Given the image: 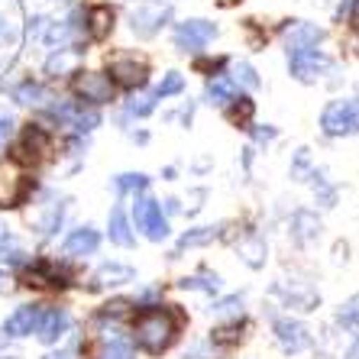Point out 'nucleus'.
I'll list each match as a JSON object with an SVG mask.
<instances>
[{"mask_svg":"<svg viewBox=\"0 0 359 359\" xmlns=\"http://www.w3.org/2000/svg\"><path fill=\"white\" fill-rule=\"evenodd\" d=\"M52 117L68 123V126H75L81 133H88V130H94V126L100 123L97 110H84L81 104H59V107H52Z\"/></svg>","mask_w":359,"mask_h":359,"instance_id":"ddd939ff","label":"nucleus"},{"mask_svg":"<svg viewBox=\"0 0 359 359\" xmlns=\"http://www.w3.org/2000/svg\"><path fill=\"white\" fill-rule=\"evenodd\" d=\"M346 359H359V337H356V343H353L350 350H346Z\"/></svg>","mask_w":359,"mask_h":359,"instance_id":"4c0bfd02","label":"nucleus"},{"mask_svg":"<svg viewBox=\"0 0 359 359\" xmlns=\"http://www.w3.org/2000/svg\"><path fill=\"white\" fill-rule=\"evenodd\" d=\"M146 184H149V178L140 175V172H136V175H120V178H117V191H120V194H126V191H142Z\"/></svg>","mask_w":359,"mask_h":359,"instance_id":"2f4dec72","label":"nucleus"},{"mask_svg":"<svg viewBox=\"0 0 359 359\" xmlns=\"http://www.w3.org/2000/svg\"><path fill=\"white\" fill-rule=\"evenodd\" d=\"M136 272L130 266H123V262H104V266L94 272L91 278V288L97 292V288H110V285H123V282H133Z\"/></svg>","mask_w":359,"mask_h":359,"instance_id":"dca6fc26","label":"nucleus"},{"mask_svg":"<svg viewBox=\"0 0 359 359\" xmlns=\"http://www.w3.org/2000/svg\"><path fill=\"white\" fill-rule=\"evenodd\" d=\"M39 314H42V311L36 308V304H23V308H17L7 320H4V334H7V337H26V334H33L36 324H39Z\"/></svg>","mask_w":359,"mask_h":359,"instance_id":"2eb2a0df","label":"nucleus"},{"mask_svg":"<svg viewBox=\"0 0 359 359\" xmlns=\"http://www.w3.org/2000/svg\"><path fill=\"white\" fill-rule=\"evenodd\" d=\"M152 107H156V91L133 97L126 104V114H130V117H146V114H152Z\"/></svg>","mask_w":359,"mask_h":359,"instance_id":"c85d7f7f","label":"nucleus"},{"mask_svg":"<svg viewBox=\"0 0 359 359\" xmlns=\"http://www.w3.org/2000/svg\"><path fill=\"white\" fill-rule=\"evenodd\" d=\"M288 68H292V75L298 81H318L320 75L330 72V59L318 49H298L288 52Z\"/></svg>","mask_w":359,"mask_h":359,"instance_id":"423d86ee","label":"nucleus"},{"mask_svg":"<svg viewBox=\"0 0 359 359\" xmlns=\"http://www.w3.org/2000/svg\"><path fill=\"white\" fill-rule=\"evenodd\" d=\"M318 42H324V29L314 23H292L285 29V46H288V52L314 49Z\"/></svg>","mask_w":359,"mask_h":359,"instance_id":"4468645a","label":"nucleus"},{"mask_svg":"<svg viewBox=\"0 0 359 359\" xmlns=\"http://www.w3.org/2000/svg\"><path fill=\"white\" fill-rule=\"evenodd\" d=\"M184 88V78L178 75V72H168L165 75V81L156 88V97H172V94H178Z\"/></svg>","mask_w":359,"mask_h":359,"instance_id":"7c9ffc66","label":"nucleus"},{"mask_svg":"<svg viewBox=\"0 0 359 359\" xmlns=\"http://www.w3.org/2000/svg\"><path fill=\"white\" fill-rule=\"evenodd\" d=\"M42 359H78L75 350H55V353H46Z\"/></svg>","mask_w":359,"mask_h":359,"instance_id":"f704fd0d","label":"nucleus"},{"mask_svg":"<svg viewBox=\"0 0 359 359\" xmlns=\"http://www.w3.org/2000/svg\"><path fill=\"white\" fill-rule=\"evenodd\" d=\"M320 130H324L327 136H353V133H359V97L327 104V110L320 114Z\"/></svg>","mask_w":359,"mask_h":359,"instance_id":"f03ea898","label":"nucleus"},{"mask_svg":"<svg viewBox=\"0 0 359 359\" xmlns=\"http://www.w3.org/2000/svg\"><path fill=\"white\" fill-rule=\"evenodd\" d=\"M7 240H10V236H7V226L0 224V250H4V243H7Z\"/></svg>","mask_w":359,"mask_h":359,"instance_id":"58836bf2","label":"nucleus"},{"mask_svg":"<svg viewBox=\"0 0 359 359\" xmlns=\"http://www.w3.org/2000/svg\"><path fill=\"white\" fill-rule=\"evenodd\" d=\"M29 188L33 184L17 168V162H0V208H20Z\"/></svg>","mask_w":359,"mask_h":359,"instance_id":"39448f33","label":"nucleus"},{"mask_svg":"<svg viewBox=\"0 0 359 359\" xmlns=\"http://www.w3.org/2000/svg\"><path fill=\"white\" fill-rule=\"evenodd\" d=\"M107 233H110V243H117V246H123V250H130V246L136 243L133 230H130V220H126V214H123V208H114V210H110Z\"/></svg>","mask_w":359,"mask_h":359,"instance_id":"aec40b11","label":"nucleus"},{"mask_svg":"<svg viewBox=\"0 0 359 359\" xmlns=\"http://www.w3.org/2000/svg\"><path fill=\"white\" fill-rule=\"evenodd\" d=\"M52 152V140L49 133L42 130V126H26L23 136L17 140V146H13V162H26V165H39L46 156Z\"/></svg>","mask_w":359,"mask_h":359,"instance_id":"7ed1b4c3","label":"nucleus"},{"mask_svg":"<svg viewBox=\"0 0 359 359\" xmlns=\"http://www.w3.org/2000/svg\"><path fill=\"white\" fill-rule=\"evenodd\" d=\"M272 136H276V130H272V126H269V130H256V140H259V142H269Z\"/></svg>","mask_w":359,"mask_h":359,"instance_id":"e433bc0d","label":"nucleus"},{"mask_svg":"<svg viewBox=\"0 0 359 359\" xmlns=\"http://www.w3.org/2000/svg\"><path fill=\"white\" fill-rule=\"evenodd\" d=\"M68 327H72V318H68V311L52 308V311H42V314H39L36 334H39L42 343H59L62 337H65Z\"/></svg>","mask_w":359,"mask_h":359,"instance_id":"f8f14e48","label":"nucleus"},{"mask_svg":"<svg viewBox=\"0 0 359 359\" xmlns=\"http://www.w3.org/2000/svg\"><path fill=\"white\" fill-rule=\"evenodd\" d=\"M62 214H65L62 201H49V204H46V214H42V217H29V220L36 224V230H39L42 236H49V233H55V230H59Z\"/></svg>","mask_w":359,"mask_h":359,"instance_id":"4be33fe9","label":"nucleus"},{"mask_svg":"<svg viewBox=\"0 0 359 359\" xmlns=\"http://www.w3.org/2000/svg\"><path fill=\"white\" fill-rule=\"evenodd\" d=\"M240 81L243 88H259V75H256V68L246 65V62H240V65L233 68V84Z\"/></svg>","mask_w":359,"mask_h":359,"instance_id":"c756f323","label":"nucleus"},{"mask_svg":"<svg viewBox=\"0 0 359 359\" xmlns=\"http://www.w3.org/2000/svg\"><path fill=\"white\" fill-rule=\"evenodd\" d=\"M0 359H17V356H0Z\"/></svg>","mask_w":359,"mask_h":359,"instance_id":"a19ab883","label":"nucleus"},{"mask_svg":"<svg viewBox=\"0 0 359 359\" xmlns=\"http://www.w3.org/2000/svg\"><path fill=\"white\" fill-rule=\"evenodd\" d=\"M276 340L285 353H304L311 346V330L301 320H292V318H278L276 320Z\"/></svg>","mask_w":359,"mask_h":359,"instance_id":"9b49d317","label":"nucleus"},{"mask_svg":"<svg viewBox=\"0 0 359 359\" xmlns=\"http://www.w3.org/2000/svg\"><path fill=\"white\" fill-rule=\"evenodd\" d=\"M182 288H204V292H217L220 288V282H217V276L214 278H182Z\"/></svg>","mask_w":359,"mask_h":359,"instance_id":"473e14b6","label":"nucleus"},{"mask_svg":"<svg viewBox=\"0 0 359 359\" xmlns=\"http://www.w3.org/2000/svg\"><path fill=\"white\" fill-rule=\"evenodd\" d=\"M240 256L250 262L252 269H259L262 262H266V243H262L259 236H250V240H243V243H240Z\"/></svg>","mask_w":359,"mask_h":359,"instance_id":"b1692460","label":"nucleus"},{"mask_svg":"<svg viewBox=\"0 0 359 359\" xmlns=\"http://www.w3.org/2000/svg\"><path fill=\"white\" fill-rule=\"evenodd\" d=\"M114 29V10L110 7H94L88 13V36L91 39H104Z\"/></svg>","mask_w":359,"mask_h":359,"instance_id":"412c9836","label":"nucleus"},{"mask_svg":"<svg viewBox=\"0 0 359 359\" xmlns=\"http://www.w3.org/2000/svg\"><path fill=\"white\" fill-rule=\"evenodd\" d=\"M208 100L217 104V107H230L236 100V84L230 75H214L208 81Z\"/></svg>","mask_w":359,"mask_h":359,"instance_id":"6ab92c4d","label":"nucleus"},{"mask_svg":"<svg viewBox=\"0 0 359 359\" xmlns=\"http://www.w3.org/2000/svg\"><path fill=\"white\" fill-rule=\"evenodd\" d=\"M318 233H320L318 214H311V210H298V214L292 217V236H294V243L308 246L311 240H318Z\"/></svg>","mask_w":359,"mask_h":359,"instance_id":"a211bd4d","label":"nucleus"},{"mask_svg":"<svg viewBox=\"0 0 359 359\" xmlns=\"http://www.w3.org/2000/svg\"><path fill=\"white\" fill-rule=\"evenodd\" d=\"M172 17L168 4H159V0H149V4H140L136 10H130V29H133L140 39H149L162 29V23Z\"/></svg>","mask_w":359,"mask_h":359,"instance_id":"20e7f679","label":"nucleus"},{"mask_svg":"<svg viewBox=\"0 0 359 359\" xmlns=\"http://www.w3.org/2000/svg\"><path fill=\"white\" fill-rule=\"evenodd\" d=\"M217 233H220V226H198V230H188V233L178 240L175 256H178L182 250H191V246H204V243H210Z\"/></svg>","mask_w":359,"mask_h":359,"instance_id":"5701e85b","label":"nucleus"},{"mask_svg":"<svg viewBox=\"0 0 359 359\" xmlns=\"http://www.w3.org/2000/svg\"><path fill=\"white\" fill-rule=\"evenodd\" d=\"M100 246V236L94 226H81V230H75V233L65 240V256H91V252H97Z\"/></svg>","mask_w":359,"mask_h":359,"instance_id":"f3484780","label":"nucleus"},{"mask_svg":"<svg viewBox=\"0 0 359 359\" xmlns=\"http://www.w3.org/2000/svg\"><path fill=\"white\" fill-rule=\"evenodd\" d=\"M72 91L88 104H107V100H114V81L107 75H97V72H78L72 81Z\"/></svg>","mask_w":359,"mask_h":359,"instance_id":"6e6552de","label":"nucleus"},{"mask_svg":"<svg viewBox=\"0 0 359 359\" xmlns=\"http://www.w3.org/2000/svg\"><path fill=\"white\" fill-rule=\"evenodd\" d=\"M220 7H236V4H243V0H217Z\"/></svg>","mask_w":359,"mask_h":359,"instance_id":"ea45409f","label":"nucleus"},{"mask_svg":"<svg viewBox=\"0 0 359 359\" xmlns=\"http://www.w3.org/2000/svg\"><path fill=\"white\" fill-rule=\"evenodd\" d=\"M100 359H136V353L126 340H110L107 346L100 350Z\"/></svg>","mask_w":359,"mask_h":359,"instance_id":"cd10ccee","label":"nucleus"},{"mask_svg":"<svg viewBox=\"0 0 359 359\" xmlns=\"http://www.w3.org/2000/svg\"><path fill=\"white\" fill-rule=\"evenodd\" d=\"M110 75L123 88H142L149 78V65H146V59H136V55H117L110 62Z\"/></svg>","mask_w":359,"mask_h":359,"instance_id":"9d476101","label":"nucleus"},{"mask_svg":"<svg viewBox=\"0 0 359 359\" xmlns=\"http://www.w3.org/2000/svg\"><path fill=\"white\" fill-rule=\"evenodd\" d=\"M136 226L149 236L152 243H162L168 236V220L162 217V204L152 198L136 201Z\"/></svg>","mask_w":359,"mask_h":359,"instance_id":"1a4fd4ad","label":"nucleus"},{"mask_svg":"<svg viewBox=\"0 0 359 359\" xmlns=\"http://www.w3.org/2000/svg\"><path fill=\"white\" fill-rule=\"evenodd\" d=\"M236 330H240V324L217 327V330L210 334V343H214V346H220V350H226V346H233V343L243 340V334H236Z\"/></svg>","mask_w":359,"mask_h":359,"instance_id":"a878e982","label":"nucleus"},{"mask_svg":"<svg viewBox=\"0 0 359 359\" xmlns=\"http://www.w3.org/2000/svg\"><path fill=\"white\" fill-rule=\"evenodd\" d=\"M350 23L359 29V0H353V4H350Z\"/></svg>","mask_w":359,"mask_h":359,"instance_id":"c9c22d12","label":"nucleus"},{"mask_svg":"<svg viewBox=\"0 0 359 359\" xmlns=\"http://www.w3.org/2000/svg\"><path fill=\"white\" fill-rule=\"evenodd\" d=\"M337 324H340L343 330H359V298H350L337 311Z\"/></svg>","mask_w":359,"mask_h":359,"instance_id":"393cba45","label":"nucleus"},{"mask_svg":"<svg viewBox=\"0 0 359 359\" xmlns=\"http://www.w3.org/2000/svg\"><path fill=\"white\" fill-rule=\"evenodd\" d=\"M252 110H256V107H252V100H250V97H240V100H236V107L226 110V117L233 120L236 126H250Z\"/></svg>","mask_w":359,"mask_h":359,"instance_id":"bb28decb","label":"nucleus"},{"mask_svg":"<svg viewBox=\"0 0 359 359\" xmlns=\"http://www.w3.org/2000/svg\"><path fill=\"white\" fill-rule=\"evenodd\" d=\"M188 318L178 304H156V308H142L133 320V340L142 353L149 356H162L172 350V343L184 330Z\"/></svg>","mask_w":359,"mask_h":359,"instance_id":"f257e3e1","label":"nucleus"},{"mask_svg":"<svg viewBox=\"0 0 359 359\" xmlns=\"http://www.w3.org/2000/svg\"><path fill=\"white\" fill-rule=\"evenodd\" d=\"M217 36V26L208 20H184L175 29V46L182 52H201L204 46H210Z\"/></svg>","mask_w":359,"mask_h":359,"instance_id":"0eeeda50","label":"nucleus"},{"mask_svg":"<svg viewBox=\"0 0 359 359\" xmlns=\"http://www.w3.org/2000/svg\"><path fill=\"white\" fill-rule=\"evenodd\" d=\"M10 133H13V120H10V117H0V146L10 140Z\"/></svg>","mask_w":359,"mask_h":359,"instance_id":"72a5a7b5","label":"nucleus"}]
</instances>
